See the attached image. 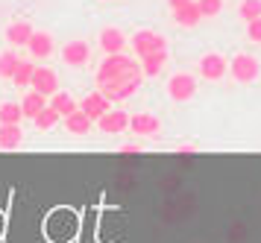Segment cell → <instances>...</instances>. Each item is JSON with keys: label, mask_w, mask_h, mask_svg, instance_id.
I'll use <instances>...</instances> for the list:
<instances>
[{"label": "cell", "mask_w": 261, "mask_h": 243, "mask_svg": "<svg viewBox=\"0 0 261 243\" xmlns=\"http://www.w3.org/2000/svg\"><path fill=\"white\" fill-rule=\"evenodd\" d=\"M21 120H24L21 103H3L0 105V123H21Z\"/></svg>", "instance_id": "cell-24"}, {"label": "cell", "mask_w": 261, "mask_h": 243, "mask_svg": "<svg viewBox=\"0 0 261 243\" xmlns=\"http://www.w3.org/2000/svg\"><path fill=\"white\" fill-rule=\"evenodd\" d=\"M197 6H200L202 18H214L223 12V0H197Z\"/></svg>", "instance_id": "cell-25"}, {"label": "cell", "mask_w": 261, "mask_h": 243, "mask_svg": "<svg viewBox=\"0 0 261 243\" xmlns=\"http://www.w3.org/2000/svg\"><path fill=\"white\" fill-rule=\"evenodd\" d=\"M129 44V38L120 33L118 26H106V30H100V50L112 56V53H123V47Z\"/></svg>", "instance_id": "cell-10"}, {"label": "cell", "mask_w": 261, "mask_h": 243, "mask_svg": "<svg viewBox=\"0 0 261 243\" xmlns=\"http://www.w3.org/2000/svg\"><path fill=\"white\" fill-rule=\"evenodd\" d=\"M238 18L241 21H255L261 18V0H241V6H238Z\"/></svg>", "instance_id": "cell-23"}, {"label": "cell", "mask_w": 261, "mask_h": 243, "mask_svg": "<svg viewBox=\"0 0 261 243\" xmlns=\"http://www.w3.org/2000/svg\"><path fill=\"white\" fill-rule=\"evenodd\" d=\"M88 59H91V47L83 38H71L62 47V62L71 65V68H83V65H88Z\"/></svg>", "instance_id": "cell-8"}, {"label": "cell", "mask_w": 261, "mask_h": 243, "mask_svg": "<svg viewBox=\"0 0 261 243\" xmlns=\"http://www.w3.org/2000/svg\"><path fill=\"white\" fill-rule=\"evenodd\" d=\"M129 47L132 53L138 59L150 56V53H162V50H167V38L165 35L153 33V30H138V33L129 38Z\"/></svg>", "instance_id": "cell-3"}, {"label": "cell", "mask_w": 261, "mask_h": 243, "mask_svg": "<svg viewBox=\"0 0 261 243\" xmlns=\"http://www.w3.org/2000/svg\"><path fill=\"white\" fill-rule=\"evenodd\" d=\"M185 3H191V0H167L170 9H179V6H185Z\"/></svg>", "instance_id": "cell-29"}, {"label": "cell", "mask_w": 261, "mask_h": 243, "mask_svg": "<svg viewBox=\"0 0 261 243\" xmlns=\"http://www.w3.org/2000/svg\"><path fill=\"white\" fill-rule=\"evenodd\" d=\"M176 155H197V152H200V147H197V144H182V147H176Z\"/></svg>", "instance_id": "cell-27"}, {"label": "cell", "mask_w": 261, "mask_h": 243, "mask_svg": "<svg viewBox=\"0 0 261 243\" xmlns=\"http://www.w3.org/2000/svg\"><path fill=\"white\" fill-rule=\"evenodd\" d=\"M50 109H56V112H59V117H68V115H73V112H76L80 105L73 103L71 94H65V91L59 88V91L50 97Z\"/></svg>", "instance_id": "cell-19"}, {"label": "cell", "mask_w": 261, "mask_h": 243, "mask_svg": "<svg viewBox=\"0 0 261 243\" xmlns=\"http://www.w3.org/2000/svg\"><path fill=\"white\" fill-rule=\"evenodd\" d=\"M141 65L135 59L123 56V53H112L100 62L97 68V91L106 97L109 103H123L135 97V91L141 88Z\"/></svg>", "instance_id": "cell-1"}, {"label": "cell", "mask_w": 261, "mask_h": 243, "mask_svg": "<svg viewBox=\"0 0 261 243\" xmlns=\"http://www.w3.org/2000/svg\"><path fill=\"white\" fill-rule=\"evenodd\" d=\"M59 120H62L59 112H56V109H50V105H44V109H41V112L33 117V123H36L38 132H47V129H53L56 123H59Z\"/></svg>", "instance_id": "cell-20"}, {"label": "cell", "mask_w": 261, "mask_h": 243, "mask_svg": "<svg viewBox=\"0 0 261 243\" xmlns=\"http://www.w3.org/2000/svg\"><path fill=\"white\" fill-rule=\"evenodd\" d=\"M173 21H176L179 26H197V23L202 21V12H200V6H197V0H191L185 6L173 9Z\"/></svg>", "instance_id": "cell-17"}, {"label": "cell", "mask_w": 261, "mask_h": 243, "mask_svg": "<svg viewBox=\"0 0 261 243\" xmlns=\"http://www.w3.org/2000/svg\"><path fill=\"white\" fill-rule=\"evenodd\" d=\"M167 97L173 103H188V100H194L197 97V79L191 73H173L167 79Z\"/></svg>", "instance_id": "cell-4"}, {"label": "cell", "mask_w": 261, "mask_h": 243, "mask_svg": "<svg viewBox=\"0 0 261 243\" xmlns=\"http://www.w3.org/2000/svg\"><path fill=\"white\" fill-rule=\"evenodd\" d=\"M197 70H200L202 79L217 82L229 73V62H226V56H220V53H205V56H200V62H197Z\"/></svg>", "instance_id": "cell-5"}, {"label": "cell", "mask_w": 261, "mask_h": 243, "mask_svg": "<svg viewBox=\"0 0 261 243\" xmlns=\"http://www.w3.org/2000/svg\"><path fill=\"white\" fill-rule=\"evenodd\" d=\"M30 88H33L36 94H41V97H53V94L59 91V76H56V70L36 65V73H33Z\"/></svg>", "instance_id": "cell-9"}, {"label": "cell", "mask_w": 261, "mask_h": 243, "mask_svg": "<svg viewBox=\"0 0 261 243\" xmlns=\"http://www.w3.org/2000/svg\"><path fill=\"white\" fill-rule=\"evenodd\" d=\"M118 152L120 155H138L141 147H138V144H123V147H118Z\"/></svg>", "instance_id": "cell-28"}, {"label": "cell", "mask_w": 261, "mask_h": 243, "mask_svg": "<svg viewBox=\"0 0 261 243\" xmlns=\"http://www.w3.org/2000/svg\"><path fill=\"white\" fill-rule=\"evenodd\" d=\"M33 23H27V21H12L9 26H6V41L12 47H27V41L33 38Z\"/></svg>", "instance_id": "cell-13"}, {"label": "cell", "mask_w": 261, "mask_h": 243, "mask_svg": "<svg viewBox=\"0 0 261 243\" xmlns=\"http://www.w3.org/2000/svg\"><path fill=\"white\" fill-rule=\"evenodd\" d=\"M24 144L21 123H0V150H18Z\"/></svg>", "instance_id": "cell-12"}, {"label": "cell", "mask_w": 261, "mask_h": 243, "mask_svg": "<svg viewBox=\"0 0 261 243\" xmlns=\"http://www.w3.org/2000/svg\"><path fill=\"white\" fill-rule=\"evenodd\" d=\"M109 109H112V103H109V100H106V97H103L100 91L88 94V97H85L83 103H80V112H85V115L91 117V120H97V117H103V115L109 112Z\"/></svg>", "instance_id": "cell-11"}, {"label": "cell", "mask_w": 261, "mask_h": 243, "mask_svg": "<svg viewBox=\"0 0 261 243\" xmlns=\"http://www.w3.org/2000/svg\"><path fill=\"white\" fill-rule=\"evenodd\" d=\"M44 105H47V97H41V94H36L33 88H30V94H24V100H21V112H24V117L33 120Z\"/></svg>", "instance_id": "cell-18"}, {"label": "cell", "mask_w": 261, "mask_h": 243, "mask_svg": "<svg viewBox=\"0 0 261 243\" xmlns=\"http://www.w3.org/2000/svg\"><path fill=\"white\" fill-rule=\"evenodd\" d=\"M247 38L252 41V44H261V18H255V21L247 23Z\"/></svg>", "instance_id": "cell-26"}, {"label": "cell", "mask_w": 261, "mask_h": 243, "mask_svg": "<svg viewBox=\"0 0 261 243\" xmlns=\"http://www.w3.org/2000/svg\"><path fill=\"white\" fill-rule=\"evenodd\" d=\"M229 76L241 85H249V82H255L261 76V65L255 56H249V53H235V56L229 59Z\"/></svg>", "instance_id": "cell-2"}, {"label": "cell", "mask_w": 261, "mask_h": 243, "mask_svg": "<svg viewBox=\"0 0 261 243\" xmlns=\"http://www.w3.org/2000/svg\"><path fill=\"white\" fill-rule=\"evenodd\" d=\"M62 123H65V129L71 132V135H88L91 132V126H94V120L85 115V112H73V115H68V117H62Z\"/></svg>", "instance_id": "cell-16"}, {"label": "cell", "mask_w": 261, "mask_h": 243, "mask_svg": "<svg viewBox=\"0 0 261 243\" xmlns=\"http://www.w3.org/2000/svg\"><path fill=\"white\" fill-rule=\"evenodd\" d=\"M33 73H36V65H33V62H21L18 70H15V76H12V85L21 88V91H27L30 82H33Z\"/></svg>", "instance_id": "cell-22"}, {"label": "cell", "mask_w": 261, "mask_h": 243, "mask_svg": "<svg viewBox=\"0 0 261 243\" xmlns=\"http://www.w3.org/2000/svg\"><path fill=\"white\" fill-rule=\"evenodd\" d=\"M21 65V56L15 53V50H6V53H0V79H12L15 70Z\"/></svg>", "instance_id": "cell-21"}, {"label": "cell", "mask_w": 261, "mask_h": 243, "mask_svg": "<svg viewBox=\"0 0 261 243\" xmlns=\"http://www.w3.org/2000/svg\"><path fill=\"white\" fill-rule=\"evenodd\" d=\"M53 47H56V44H53V35L41 33V30H36V33H33V38L27 41V50H30L36 59H47L50 53H53Z\"/></svg>", "instance_id": "cell-14"}, {"label": "cell", "mask_w": 261, "mask_h": 243, "mask_svg": "<svg viewBox=\"0 0 261 243\" xmlns=\"http://www.w3.org/2000/svg\"><path fill=\"white\" fill-rule=\"evenodd\" d=\"M97 129H100L103 135H120V132H126V129H129V112H123V109H109L103 117H97Z\"/></svg>", "instance_id": "cell-7"}, {"label": "cell", "mask_w": 261, "mask_h": 243, "mask_svg": "<svg viewBox=\"0 0 261 243\" xmlns=\"http://www.w3.org/2000/svg\"><path fill=\"white\" fill-rule=\"evenodd\" d=\"M129 129L138 138H153L162 132V120L153 112H135V115H129Z\"/></svg>", "instance_id": "cell-6"}, {"label": "cell", "mask_w": 261, "mask_h": 243, "mask_svg": "<svg viewBox=\"0 0 261 243\" xmlns=\"http://www.w3.org/2000/svg\"><path fill=\"white\" fill-rule=\"evenodd\" d=\"M167 50H162V53H150V56H144L138 65H141V73L144 76H150V79H155V76H162V70L167 68Z\"/></svg>", "instance_id": "cell-15"}]
</instances>
